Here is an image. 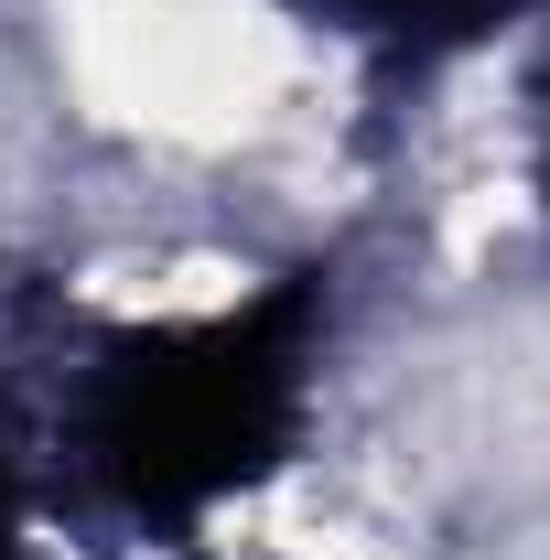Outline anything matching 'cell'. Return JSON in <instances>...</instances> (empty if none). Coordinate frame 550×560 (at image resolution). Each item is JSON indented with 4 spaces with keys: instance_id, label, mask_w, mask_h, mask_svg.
<instances>
[{
    "instance_id": "1",
    "label": "cell",
    "mask_w": 550,
    "mask_h": 560,
    "mask_svg": "<svg viewBox=\"0 0 550 560\" xmlns=\"http://www.w3.org/2000/svg\"><path fill=\"white\" fill-rule=\"evenodd\" d=\"M313 346H324V270H291L206 324L108 335L76 388V475L140 528L227 506L291 453Z\"/></svg>"
},
{
    "instance_id": "2",
    "label": "cell",
    "mask_w": 550,
    "mask_h": 560,
    "mask_svg": "<svg viewBox=\"0 0 550 560\" xmlns=\"http://www.w3.org/2000/svg\"><path fill=\"white\" fill-rule=\"evenodd\" d=\"M291 11H313L335 33H367V44H465L507 0H291Z\"/></svg>"
},
{
    "instance_id": "3",
    "label": "cell",
    "mask_w": 550,
    "mask_h": 560,
    "mask_svg": "<svg viewBox=\"0 0 550 560\" xmlns=\"http://www.w3.org/2000/svg\"><path fill=\"white\" fill-rule=\"evenodd\" d=\"M11 506H22V486H11V442H0V539H11Z\"/></svg>"
},
{
    "instance_id": "4",
    "label": "cell",
    "mask_w": 550,
    "mask_h": 560,
    "mask_svg": "<svg viewBox=\"0 0 550 560\" xmlns=\"http://www.w3.org/2000/svg\"><path fill=\"white\" fill-rule=\"evenodd\" d=\"M540 195H550V151H540Z\"/></svg>"
}]
</instances>
